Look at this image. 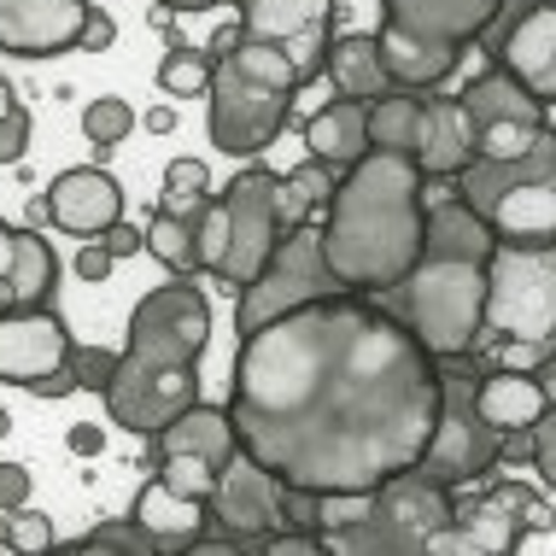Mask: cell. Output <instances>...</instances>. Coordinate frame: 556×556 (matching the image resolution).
I'll return each instance as SVG.
<instances>
[{"label":"cell","mask_w":556,"mask_h":556,"mask_svg":"<svg viewBox=\"0 0 556 556\" xmlns=\"http://www.w3.org/2000/svg\"><path fill=\"white\" fill-rule=\"evenodd\" d=\"M135 124H141V117H135V106H129V100H117V94L88 100V112H83V135L100 147V153H112L117 141H129Z\"/></svg>","instance_id":"cell-35"},{"label":"cell","mask_w":556,"mask_h":556,"mask_svg":"<svg viewBox=\"0 0 556 556\" xmlns=\"http://www.w3.org/2000/svg\"><path fill=\"white\" fill-rule=\"evenodd\" d=\"M556 364V345H528V340H504L498 345V369H521V375H539Z\"/></svg>","instance_id":"cell-40"},{"label":"cell","mask_w":556,"mask_h":556,"mask_svg":"<svg viewBox=\"0 0 556 556\" xmlns=\"http://www.w3.org/2000/svg\"><path fill=\"white\" fill-rule=\"evenodd\" d=\"M475 387H480V369H475L469 352L440 357V422H433V440H428L416 469L428 480H440V486H451V492L486 480L504 463V433L480 416Z\"/></svg>","instance_id":"cell-9"},{"label":"cell","mask_w":556,"mask_h":556,"mask_svg":"<svg viewBox=\"0 0 556 556\" xmlns=\"http://www.w3.org/2000/svg\"><path fill=\"white\" fill-rule=\"evenodd\" d=\"M200 229V269L217 276L223 288H247L258 281V269L276 258V247L288 240L281 229V176L276 170H240L229 193H212L205 212L193 217Z\"/></svg>","instance_id":"cell-7"},{"label":"cell","mask_w":556,"mask_h":556,"mask_svg":"<svg viewBox=\"0 0 556 556\" xmlns=\"http://www.w3.org/2000/svg\"><path fill=\"white\" fill-rule=\"evenodd\" d=\"M0 311H18V293H12L7 276H0Z\"/></svg>","instance_id":"cell-53"},{"label":"cell","mask_w":556,"mask_h":556,"mask_svg":"<svg viewBox=\"0 0 556 556\" xmlns=\"http://www.w3.org/2000/svg\"><path fill=\"white\" fill-rule=\"evenodd\" d=\"M416 164H422V176H457L463 164H475V117L463 94H428Z\"/></svg>","instance_id":"cell-21"},{"label":"cell","mask_w":556,"mask_h":556,"mask_svg":"<svg viewBox=\"0 0 556 556\" xmlns=\"http://www.w3.org/2000/svg\"><path fill=\"white\" fill-rule=\"evenodd\" d=\"M457 200L475 205L498 240L551 247L556 240V129L521 159H475L457 170Z\"/></svg>","instance_id":"cell-8"},{"label":"cell","mask_w":556,"mask_h":556,"mask_svg":"<svg viewBox=\"0 0 556 556\" xmlns=\"http://www.w3.org/2000/svg\"><path fill=\"white\" fill-rule=\"evenodd\" d=\"M12 106H18V100H12V83H7V77H0V117H7Z\"/></svg>","instance_id":"cell-54"},{"label":"cell","mask_w":556,"mask_h":556,"mask_svg":"<svg viewBox=\"0 0 556 556\" xmlns=\"http://www.w3.org/2000/svg\"><path fill=\"white\" fill-rule=\"evenodd\" d=\"M112 252H106V240H83V252H77V276L83 281H106L112 276Z\"/></svg>","instance_id":"cell-43"},{"label":"cell","mask_w":556,"mask_h":556,"mask_svg":"<svg viewBox=\"0 0 556 556\" xmlns=\"http://www.w3.org/2000/svg\"><path fill=\"white\" fill-rule=\"evenodd\" d=\"M480 41H486V53L498 59L509 77H521L545 106H556V0L521 12L504 29H486Z\"/></svg>","instance_id":"cell-18"},{"label":"cell","mask_w":556,"mask_h":556,"mask_svg":"<svg viewBox=\"0 0 556 556\" xmlns=\"http://www.w3.org/2000/svg\"><path fill=\"white\" fill-rule=\"evenodd\" d=\"M71 551H88V556H94V551H124V556H159L164 545H159V539L147 533L141 521H135V516H117V521H100V528H88V533H83V539H77V545H71Z\"/></svg>","instance_id":"cell-34"},{"label":"cell","mask_w":556,"mask_h":556,"mask_svg":"<svg viewBox=\"0 0 556 556\" xmlns=\"http://www.w3.org/2000/svg\"><path fill=\"white\" fill-rule=\"evenodd\" d=\"M18 223H0V276H7L12 281V258H18Z\"/></svg>","instance_id":"cell-49"},{"label":"cell","mask_w":556,"mask_h":556,"mask_svg":"<svg viewBox=\"0 0 556 556\" xmlns=\"http://www.w3.org/2000/svg\"><path fill=\"white\" fill-rule=\"evenodd\" d=\"M53 545V521L41 509H0V551H48Z\"/></svg>","instance_id":"cell-36"},{"label":"cell","mask_w":556,"mask_h":556,"mask_svg":"<svg viewBox=\"0 0 556 556\" xmlns=\"http://www.w3.org/2000/svg\"><path fill=\"white\" fill-rule=\"evenodd\" d=\"M29 393H36V399H71V393H83V381H77V369H53V375H41V381L36 387H29Z\"/></svg>","instance_id":"cell-46"},{"label":"cell","mask_w":556,"mask_h":556,"mask_svg":"<svg viewBox=\"0 0 556 556\" xmlns=\"http://www.w3.org/2000/svg\"><path fill=\"white\" fill-rule=\"evenodd\" d=\"M504 0H381V59L399 88H440L457 77L469 41H480Z\"/></svg>","instance_id":"cell-6"},{"label":"cell","mask_w":556,"mask_h":556,"mask_svg":"<svg viewBox=\"0 0 556 556\" xmlns=\"http://www.w3.org/2000/svg\"><path fill=\"white\" fill-rule=\"evenodd\" d=\"M53 205V229L77 235V240H100L112 223H124V188H117L112 170L100 164H71V170L53 176L48 188Z\"/></svg>","instance_id":"cell-19"},{"label":"cell","mask_w":556,"mask_h":556,"mask_svg":"<svg viewBox=\"0 0 556 556\" xmlns=\"http://www.w3.org/2000/svg\"><path fill=\"white\" fill-rule=\"evenodd\" d=\"M428 176L410 153L369 147L352 170H340V188L323 217V252L345 293H387L410 276L428 235Z\"/></svg>","instance_id":"cell-2"},{"label":"cell","mask_w":556,"mask_h":556,"mask_svg":"<svg viewBox=\"0 0 556 556\" xmlns=\"http://www.w3.org/2000/svg\"><path fill=\"white\" fill-rule=\"evenodd\" d=\"M29 504V469L24 463H0V509Z\"/></svg>","instance_id":"cell-44"},{"label":"cell","mask_w":556,"mask_h":556,"mask_svg":"<svg viewBox=\"0 0 556 556\" xmlns=\"http://www.w3.org/2000/svg\"><path fill=\"white\" fill-rule=\"evenodd\" d=\"M463 106L475 117V159H521L551 129V106L504 65L463 88Z\"/></svg>","instance_id":"cell-12"},{"label":"cell","mask_w":556,"mask_h":556,"mask_svg":"<svg viewBox=\"0 0 556 556\" xmlns=\"http://www.w3.org/2000/svg\"><path fill=\"white\" fill-rule=\"evenodd\" d=\"M299 71L288 65V53L264 48V41H235V53L217 59L212 71V94H205V129L212 147L229 159H258L293 117L299 94Z\"/></svg>","instance_id":"cell-5"},{"label":"cell","mask_w":556,"mask_h":556,"mask_svg":"<svg viewBox=\"0 0 556 556\" xmlns=\"http://www.w3.org/2000/svg\"><path fill=\"white\" fill-rule=\"evenodd\" d=\"M334 188H340V170L334 164H323V159H305V164H293L288 176H281V229H305L311 212H323L328 200H334Z\"/></svg>","instance_id":"cell-29"},{"label":"cell","mask_w":556,"mask_h":556,"mask_svg":"<svg viewBox=\"0 0 556 556\" xmlns=\"http://www.w3.org/2000/svg\"><path fill=\"white\" fill-rule=\"evenodd\" d=\"M323 556H422V539L404 533L399 521H387L381 509H375V516L352 521V528L323 533Z\"/></svg>","instance_id":"cell-28"},{"label":"cell","mask_w":556,"mask_h":556,"mask_svg":"<svg viewBox=\"0 0 556 556\" xmlns=\"http://www.w3.org/2000/svg\"><path fill=\"white\" fill-rule=\"evenodd\" d=\"M65 445L77 451V457H100V451H106V428H94V422H77L65 433Z\"/></svg>","instance_id":"cell-47"},{"label":"cell","mask_w":556,"mask_h":556,"mask_svg":"<svg viewBox=\"0 0 556 556\" xmlns=\"http://www.w3.org/2000/svg\"><path fill=\"white\" fill-rule=\"evenodd\" d=\"M375 509H381L387 521H399L404 533H416V539H428L433 528L457 521L451 486L428 480L422 469H404V475H393V480H381V486H375Z\"/></svg>","instance_id":"cell-22"},{"label":"cell","mask_w":556,"mask_h":556,"mask_svg":"<svg viewBox=\"0 0 556 556\" xmlns=\"http://www.w3.org/2000/svg\"><path fill=\"white\" fill-rule=\"evenodd\" d=\"M305 147L311 159L334 164V170H352L357 159L369 153V106L364 100H328V106L305 124Z\"/></svg>","instance_id":"cell-25"},{"label":"cell","mask_w":556,"mask_h":556,"mask_svg":"<svg viewBox=\"0 0 556 556\" xmlns=\"http://www.w3.org/2000/svg\"><path fill=\"white\" fill-rule=\"evenodd\" d=\"M159 475L170 480V486H182L188 498H205V504H212V492H217V469L205 457H188V451H159Z\"/></svg>","instance_id":"cell-37"},{"label":"cell","mask_w":556,"mask_h":556,"mask_svg":"<svg viewBox=\"0 0 556 556\" xmlns=\"http://www.w3.org/2000/svg\"><path fill=\"white\" fill-rule=\"evenodd\" d=\"M240 36L288 53L299 83H311L334 48V0H240Z\"/></svg>","instance_id":"cell-13"},{"label":"cell","mask_w":556,"mask_h":556,"mask_svg":"<svg viewBox=\"0 0 556 556\" xmlns=\"http://www.w3.org/2000/svg\"><path fill=\"white\" fill-rule=\"evenodd\" d=\"M492 252H498V235H492V223L475 205H463V200L428 205L422 258L410 264L404 281L369 299H381L433 357H463V352H475L480 323H486Z\"/></svg>","instance_id":"cell-4"},{"label":"cell","mask_w":556,"mask_h":556,"mask_svg":"<svg viewBox=\"0 0 556 556\" xmlns=\"http://www.w3.org/2000/svg\"><path fill=\"white\" fill-rule=\"evenodd\" d=\"M205 200H212V164L205 159H170V170H164V212L200 217Z\"/></svg>","instance_id":"cell-33"},{"label":"cell","mask_w":556,"mask_h":556,"mask_svg":"<svg viewBox=\"0 0 556 556\" xmlns=\"http://www.w3.org/2000/svg\"><path fill=\"white\" fill-rule=\"evenodd\" d=\"M7 433H12V416H7V410H0V440H7Z\"/></svg>","instance_id":"cell-55"},{"label":"cell","mask_w":556,"mask_h":556,"mask_svg":"<svg viewBox=\"0 0 556 556\" xmlns=\"http://www.w3.org/2000/svg\"><path fill=\"white\" fill-rule=\"evenodd\" d=\"M475 404H480V416H486L498 433L533 428L539 416L551 410V387L539 381V375H521V369H492V375H480Z\"/></svg>","instance_id":"cell-24"},{"label":"cell","mask_w":556,"mask_h":556,"mask_svg":"<svg viewBox=\"0 0 556 556\" xmlns=\"http://www.w3.org/2000/svg\"><path fill=\"white\" fill-rule=\"evenodd\" d=\"M117 357L124 352H106V345H71V369H77V381L88 387V393L106 399L112 375H117Z\"/></svg>","instance_id":"cell-38"},{"label":"cell","mask_w":556,"mask_h":556,"mask_svg":"<svg viewBox=\"0 0 556 556\" xmlns=\"http://www.w3.org/2000/svg\"><path fill=\"white\" fill-rule=\"evenodd\" d=\"M345 293L340 276L328 269V252H323V229H293L288 240L276 247V258L258 269V281H247L240 288V305H235V328L240 334H252V328L288 317L299 305H317V299H334Z\"/></svg>","instance_id":"cell-11"},{"label":"cell","mask_w":556,"mask_h":556,"mask_svg":"<svg viewBox=\"0 0 556 556\" xmlns=\"http://www.w3.org/2000/svg\"><path fill=\"white\" fill-rule=\"evenodd\" d=\"M159 451H188V457H205L212 469L223 475L229 469V457L240 451V433H235V416H229V404H188L176 422H164L159 433Z\"/></svg>","instance_id":"cell-23"},{"label":"cell","mask_w":556,"mask_h":556,"mask_svg":"<svg viewBox=\"0 0 556 556\" xmlns=\"http://www.w3.org/2000/svg\"><path fill=\"white\" fill-rule=\"evenodd\" d=\"M229 416L240 451L293 492H375L422 463L440 357L381 299L334 293L240 334Z\"/></svg>","instance_id":"cell-1"},{"label":"cell","mask_w":556,"mask_h":556,"mask_svg":"<svg viewBox=\"0 0 556 556\" xmlns=\"http://www.w3.org/2000/svg\"><path fill=\"white\" fill-rule=\"evenodd\" d=\"M457 521L475 533L480 556H509L528 533H551L556 528V509L545 492L521 486V480H504V486H492L486 498H475L469 509H457Z\"/></svg>","instance_id":"cell-15"},{"label":"cell","mask_w":556,"mask_h":556,"mask_svg":"<svg viewBox=\"0 0 556 556\" xmlns=\"http://www.w3.org/2000/svg\"><path fill=\"white\" fill-rule=\"evenodd\" d=\"M422 106H428L422 88H393V94H381L369 106V147L416 159V147H422Z\"/></svg>","instance_id":"cell-27"},{"label":"cell","mask_w":556,"mask_h":556,"mask_svg":"<svg viewBox=\"0 0 556 556\" xmlns=\"http://www.w3.org/2000/svg\"><path fill=\"white\" fill-rule=\"evenodd\" d=\"M147 252L170 269V276H193L200 269V229H193V217H176V212H159L147 217Z\"/></svg>","instance_id":"cell-30"},{"label":"cell","mask_w":556,"mask_h":556,"mask_svg":"<svg viewBox=\"0 0 556 556\" xmlns=\"http://www.w3.org/2000/svg\"><path fill=\"white\" fill-rule=\"evenodd\" d=\"M71 364V328L48 305L0 311V381L7 387H36L41 375Z\"/></svg>","instance_id":"cell-17"},{"label":"cell","mask_w":556,"mask_h":556,"mask_svg":"<svg viewBox=\"0 0 556 556\" xmlns=\"http://www.w3.org/2000/svg\"><path fill=\"white\" fill-rule=\"evenodd\" d=\"M24 153H29V112L12 106L0 117V164H18Z\"/></svg>","instance_id":"cell-41"},{"label":"cell","mask_w":556,"mask_h":556,"mask_svg":"<svg viewBox=\"0 0 556 556\" xmlns=\"http://www.w3.org/2000/svg\"><path fill=\"white\" fill-rule=\"evenodd\" d=\"M533 469H539V480L556 492V399H551V410L533 422Z\"/></svg>","instance_id":"cell-39"},{"label":"cell","mask_w":556,"mask_h":556,"mask_svg":"<svg viewBox=\"0 0 556 556\" xmlns=\"http://www.w3.org/2000/svg\"><path fill=\"white\" fill-rule=\"evenodd\" d=\"M212 71L217 59L205 48H188V41H170L159 59V94L170 100H188V94H212Z\"/></svg>","instance_id":"cell-32"},{"label":"cell","mask_w":556,"mask_h":556,"mask_svg":"<svg viewBox=\"0 0 556 556\" xmlns=\"http://www.w3.org/2000/svg\"><path fill=\"white\" fill-rule=\"evenodd\" d=\"M212 345V305L188 276L159 281L153 293L135 299L129 345L117 357L106 387V416L124 433H153L200 404V357Z\"/></svg>","instance_id":"cell-3"},{"label":"cell","mask_w":556,"mask_h":556,"mask_svg":"<svg viewBox=\"0 0 556 556\" xmlns=\"http://www.w3.org/2000/svg\"><path fill=\"white\" fill-rule=\"evenodd\" d=\"M212 521L223 533H235L240 545H258L276 528H288V486L264 469L258 457L235 451L229 469L217 475V492H212Z\"/></svg>","instance_id":"cell-14"},{"label":"cell","mask_w":556,"mask_h":556,"mask_svg":"<svg viewBox=\"0 0 556 556\" xmlns=\"http://www.w3.org/2000/svg\"><path fill=\"white\" fill-rule=\"evenodd\" d=\"M117 41V24L106 7H88V24H83V53H106Z\"/></svg>","instance_id":"cell-42"},{"label":"cell","mask_w":556,"mask_h":556,"mask_svg":"<svg viewBox=\"0 0 556 556\" xmlns=\"http://www.w3.org/2000/svg\"><path fill=\"white\" fill-rule=\"evenodd\" d=\"M94 0H0V53L59 59L83 48V24Z\"/></svg>","instance_id":"cell-16"},{"label":"cell","mask_w":556,"mask_h":556,"mask_svg":"<svg viewBox=\"0 0 556 556\" xmlns=\"http://www.w3.org/2000/svg\"><path fill=\"white\" fill-rule=\"evenodd\" d=\"M129 516L141 521V528L153 533L164 551H193V545H200V533H205V521H212V504L188 498L182 486H170V480L153 469V475L141 480V492H135Z\"/></svg>","instance_id":"cell-20"},{"label":"cell","mask_w":556,"mask_h":556,"mask_svg":"<svg viewBox=\"0 0 556 556\" xmlns=\"http://www.w3.org/2000/svg\"><path fill=\"white\" fill-rule=\"evenodd\" d=\"M48 223H53L48 193H29V200H24V229H48Z\"/></svg>","instance_id":"cell-50"},{"label":"cell","mask_w":556,"mask_h":556,"mask_svg":"<svg viewBox=\"0 0 556 556\" xmlns=\"http://www.w3.org/2000/svg\"><path fill=\"white\" fill-rule=\"evenodd\" d=\"M100 240H106L112 258H135V252H147V229H135V223H112Z\"/></svg>","instance_id":"cell-45"},{"label":"cell","mask_w":556,"mask_h":556,"mask_svg":"<svg viewBox=\"0 0 556 556\" xmlns=\"http://www.w3.org/2000/svg\"><path fill=\"white\" fill-rule=\"evenodd\" d=\"M53 281H59L53 247L41 240V229H24L18 235V258H12V293H18V311L24 305H48Z\"/></svg>","instance_id":"cell-31"},{"label":"cell","mask_w":556,"mask_h":556,"mask_svg":"<svg viewBox=\"0 0 556 556\" xmlns=\"http://www.w3.org/2000/svg\"><path fill=\"white\" fill-rule=\"evenodd\" d=\"M480 334L492 345L528 340V345H556V240L551 247H516L498 240L486 276V323Z\"/></svg>","instance_id":"cell-10"},{"label":"cell","mask_w":556,"mask_h":556,"mask_svg":"<svg viewBox=\"0 0 556 556\" xmlns=\"http://www.w3.org/2000/svg\"><path fill=\"white\" fill-rule=\"evenodd\" d=\"M176 124H182V117H176L170 100H159V106L141 112V129H147V135H176Z\"/></svg>","instance_id":"cell-48"},{"label":"cell","mask_w":556,"mask_h":556,"mask_svg":"<svg viewBox=\"0 0 556 556\" xmlns=\"http://www.w3.org/2000/svg\"><path fill=\"white\" fill-rule=\"evenodd\" d=\"M323 71L334 77V88H340L345 100H364V106H375L381 94H393V88H399L375 36H340L334 48H328V65Z\"/></svg>","instance_id":"cell-26"},{"label":"cell","mask_w":556,"mask_h":556,"mask_svg":"<svg viewBox=\"0 0 556 556\" xmlns=\"http://www.w3.org/2000/svg\"><path fill=\"white\" fill-rule=\"evenodd\" d=\"M164 12H212V7H229V0H159Z\"/></svg>","instance_id":"cell-52"},{"label":"cell","mask_w":556,"mask_h":556,"mask_svg":"<svg viewBox=\"0 0 556 556\" xmlns=\"http://www.w3.org/2000/svg\"><path fill=\"white\" fill-rule=\"evenodd\" d=\"M533 7H545V0H504L498 7V18H492V29H504V24H516L521 12H533Z\"/></svg>","instance_id":"cell-51"}]
</instances>
